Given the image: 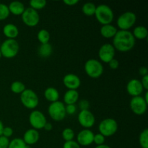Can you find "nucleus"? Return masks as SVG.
<instances>
[{"mask_svg":"<svg viewBox=\"0 0 148 148\" xmlns=\"http://www.w3.org/2000/svg\"><path fill=\"white\" fill-rule=\"evenodd\" d=\"M63 84L68 90H77L80 87V78L75 74H66L63 78Z\"/></svg>","mask_w":148,"mask_h":148,"instance_id":"nucleus-16","label":"nucleus"},{"mask_svg":"<svg viewBox=\"0 0 148 148\" xmlns=\"http://www.w3.org/2000/svg\"><path fill=\"white\" fill-rule=\"evenodd\" d=\"M29 4L30 7L37 11L38 10H42L46 6L47 1L46 0H30Z\"/></svg>","mask_w":148,"mask_h":148,"instance_id":"nucleus-29","label":"nucleus"},{"mask_svg":"<svg viewBox=\"0 0 148 148\" xmlns=\"http://www.w3.org/2000/svg\"><path fill=\"white\" fill-rule=\"evenodd\" d=\"M85 73L91 78H98L103 73V66L100 61L95 59H90L84 66Z\"/></svg>","mask_w":148,"mask_h":148,"instance_id":"nucleus-4","label":"nucleus"},{"mask_svg":"<svg viewBox=\"0 0 148 148\" xmlns=\"http://www.w3.org/2000/svg\"><path fill=\"white\" fill-rule=\"evenodd\" d=\"M139 143L142 148H148V130L145 129L140 134Z\"/></svg>","mask_w":148,"mask_h":148,"instance_id":"nucleus-28","label":"nucleus"},{"mask_svg":"<svg viewBox=\"0 0 148 148\" xmlns=\"http://www.w3.org/2000/svg\"><path fill=\"white\" fill-rule=\"evenodd\" d=\"M137 21V15L134 12L127 11L122 13L118 17L116 21L117 26L120 30H129Z\"/></svg>","mask_w":148,"mask_h":148,"instance_id":"nucleus-8","label":"nucleus"},{"mask_svg":"<svg viewBox=\"0 0 148 148\" xmlns=\"http://www.w3.org/2000/svg\"><path fill=\"white\" fill-rule=\"evenodd\" d=\"M79 92L75 90H68L64 95V101L66 105L75 104L79 100Z\"/></svg>","mask_w":148,"mask_h":148,"instance_id":"nucleus-20","label":"nucleus"},{"mask_svg":"<svg viewBox=\"0 0 148 148\" xmlns=\"http://www.w3.org/2000/svg\"><path fill=\"white\" fill-rule=\"evenodd\" d=\"M10 140L4 136H0V148H8Z\"/></svg>","mask_w":148,"mask_h":148,"instance_id":"nucleus-38","label":"nucleus"},{"mask_svg":"<svg viewBox=\"0 0 148 148\" xmlns=\"http://www.w3.org/2000/svg\"><path fill=\"white\" fill-rule=\"evenodd\" d=\"M139 73L142 76H145V75H148V69L146 66H141L139 69Z\"/></svg>","mask_w":148,"mask_h":148,"instance_id":"nucleus-41","label":"nucleus"},{"mask_svg":"<svg viewBox=\"0 0 148 148\" xmlns=\"http://www.w3.org/2000/svg\"><path fill=\"white\" fill-rule=\"evenodd\" d=\"M23 23L28 27H35L40 21V15L36 10L31 7L25 8L21 15Z\"/></svg>","mask_w":148,"mask_h":148,"instance_id":"nucleus-9","label":"nucleus"},{"mask_svg":"<svg viewBox=\"0 0 148 148\" xmlns=\"http://www.w3.org/2000/svg\"><path fill=\"white\" fill-rule=\"evenodd\" d=\"M13 134V130L10 127H4L2 131V136L10 138Z\"/></svg>","mask_w":148,"mask_h":148,"instance_id":"nucleus-37","label":"nucleus"},{"mask_svg":"<svg viewBox=\"0 0 148 148\" xmlns=\"http://www.w3.org/2000/svg\"><path fill=\"white\" fill-rule=\"evenodd\" d=\"M8 148H27V145L24 143L23 139L14 138L10 142Z\"/></svg>","mask_w":148,"mask_h":148,"instance_id":"nucleus-30","label":"nucleus"},{"mask_svg":"<svg viewBox=\"0 0 148 148\" xmlns=\"http://www.w3.org/2000/svg\"><path fill=\"white\" fill-rule=\"evenodd\" d=\"M93 143L96 144V145H103L105 143V137L102 135L100 133H98L96 134H94Z\"/></svg>","mask_w":148,"mask_h":148,"instance_id":"nucleus-33","label":"nucleus"},{"mask_svg":"<svg viewBox=\"0 0 148 148\" xmlns=\"http://www.w3.org/2000/svg\"><path fill=\"white\" fill-rule=\"evenodd\" d=\"M38 40L40 43V44H45V43H49L50 40V33L46 29H41L38 31L37 34Z\"/></svg>","mask_w":148,"mask_h":148,"instance_id":"nucleus-26","label":"nucleus"},{"mask_svg":"<svg viewBox=\"0 0 148 148\" xmlns=\"http://www.w3.org/2000/svg\"><path fill=\"white\" fill-rule=\"evenodd\" d=\"M94 15L95 16V18L98 23H101L102 25L111 24L114 17L112 9L108 5L104 4L96 6V10Z\"/></svg>","mask_w":148,"mask_h":148,"instance_id":"nucleus-2","label":"nucleus"},{"mask_svg":"<svg viewBox=\"0 0 148 148\" xmlns=\"http://www.w3.org/2000/svg\"><path fill=\"white\" fill-rule=\"evenodd\" d=\"M127 91L132 97L140 96L144 91L141 81L137 79H132L127 85Z\"/></svg>","mask_w":148,"mask_h":148,"instance_id":"nucleus-15","label":"nucleus"},{"mask_svg":"<svg viewBox=\"0 0 148 148\" xmlns=\"http://www.w3.org/2000/svg\"><path fill=\"white\" fill-rule=\"evenodd\" d=\"M143 98H144L145 101L146 103L148 104V92L147 91H146L145 95V97H143Z\"/></svg>","mask_w":148,"mask_h":148,"instance_id":"nucleus-46","label":"nucleus"},{"mask_svg":"<svg viewBox=\"0 0 148 148\" xmlns=\"http://www.w3.org/2000/svg\"><path fill=\"white\" fill-rule=\"evenodd\" d=\"M1 51H0V59H1Z\"/></svg>","mask_w":148,"mask_h":148,"instance_id":"nucleus-47","label":"nucleus"},{"mask_svg":"<svg viewBox=\"0 0 148 148\" xmlns=\"http://www.w3.org/2000/svg\"><path fill=\"white\" fill-rule=\"evenodd\" d=\"M117 31H118V30H117L116 27L111 24L103 25L101 26V29H100L101 35L106 38H114L115 35L116 34Z\"/></svg>","mask_w":148,"mask_h":148,"instance_id":"nucleus-19","label":"nucleus"},{"mask_svg":"<svg viewBox=\"0 0 148 148\" xmlns=\"http://www.w3.org/2000/svg\"><path fill=\"white\" fill-rule=\"evenodd\" d=\"M48 113L51 118L55 121H61L66 117L65 104L61 101L51 103L48 108Z\"/></svg>","mask_w":148,"mask_h":148,"instance_id":"nucleus-7","label":"nucleus"},{"mask_svg":"<svg viewBox=\"0 0 148 148\" xmlns=\"http://www.w3.org/2000/svg\"><path fill=\"white\" fill-rule=\"evenodd\" d=\"M20 49L19 43L15 39H6L0 46L1 56L6 59H12L17 55Z\"/></svg>","mask_w":148,"mask_h":148,"instance_id":"nucleus-3","label":"nucleus"},{"mask_svg":"<svg viewBox=\"0 0 148 148\" xmlns=\"http://www.w3.org/2000/svg\"><path fill=\"white\" fill-rule=\"evenodd\" d=\"M79 107L81 111L83 110H89L90 108V103L89 101L85 99L80 100L79 101Z\"/></svg>","mask_w":148,"mask_h":148,"instance_id":"nucleus-36","label":"nucleus"},{"mask_svg":"<svg viewBox=\"0 0 148 148\" xmlns=\"http://www.w3.org/2000/svg\"><path fill=\"white\" fill-rule=\"evenodd\" d=\"M132 33L134 38L140 39V40H143V39L146 38L148 36L147 27L143 25H138L134 27V30H133V32Z\"/></svg>","mask_w":148,"mask_h":148,"instance_id":"nucleus-23","label":"nucleus"},{"mask_svg":"<svg viewBox=\"0 0 148 148\" xmlns=\"http://www.w3.org/2000/svg\"><path fill=\"white\" fill-rule=\"evenodd\" d=\"M63 148H81L80 145L75 140L65 142L63 145Z\"/></svg>","mask_w":148,"mask_h":148,"instance_id":"nucleus-34","label":"nucleus"},{"mask_svg":"<svg viewBox=\"0 0 148 148\" xmlns=\"http://www.w3.org/2000/svg\"><path fill=\"white\" fill-rule=\"evenodd\" d=\"M8 5L3 3H0V20H6L10 15Z\"/></svg>","mask_w":148,"mask_h":148,"instance_id":"nucleus-32","label":"nucleus"},{"mask_svg":"<svg viewBox=\"0 0 148 148\" xmlns=\"http://www.w3.org/2000/svg\"><path fill=\"white\" fill-rule=\"evenodd\" d=\"M62 136L65 142L71 141V140H73L74 137H75V132L72 129L67 127L62 131Z\"/></svg>","mask_w":148,"mask_h":148,"instance_id":"nucleus-31","label":"nucleus"},{"mask_svg":"<svg viewBox=\"0 0 148 148\" xmlns=\"http://www.w3.org/2000/svg\"><path fill=\"white\" fill-rule=\"evenodd\" d=\"M95 148H111L110 146L107 145H96V147Z\"/></svg>","mask_w":148,"mask_h":148,"instance_id":"nucleus-44","label":"nucleus"},{"mask_svg":"<svg viewBox=\"0 0 148 148\" xmlns=\"http://www.w3.org/2000/svg\"><path fill=\"white\" fill-rule=\"evenodd\" d=\"M25 89V85L20 81H14L10 85V90L15 94H21Z\"/></svg>","mask_w":148,"mask_h":148,"instance_id":"nucleus-27","label":"nucleus"},{"mask_svg":"<svg viewBox=\"0 0 148 148\" xmlns=\"http://www.w3.org/2000/svg\"><path fill=\"white\" fill-rule=\"evenodd\" d=\"M116 54V49L111 43H105L100 47L98 51V57L101 62L108 63L114 59Z\"/></svg>","mask_w":148,"mask_h":148,"instance_id":"nucleus-12","label":"nucleus"},{"mask_svg":"<svg viewBox=\"0 0 148 148\" xmlns=\"http://www.w3.org/2000/svg\"><path fill=\"white\" fill-rule=\"evenodd\" d=\"M20 101L25 108L28 109H35L38 106L39 98L34 90L25 89L20 94Z\"/></svg>","mask_w":148,"mask_h":148,"instance_id":"nucleus-6","label":"nucleus"},{"mask_svg":"<svg viewBox=\"0 0 148 148\" xmlns=\"http://www.w3.org/2000/svg\"><path fill=\"white\" fill-rule=\"evenodd\" d=\"M79 2L78 0H64V3L68 6H74Z\"/></svg>","mask_w":148,"mask_h":148,"instance_id":"nucleus-42","label":"nucleus"},{"mask_svg":"<svg viewBox=\"0 0 148 148\" xmlns=\"http://www.w3.org/2000/svg\"><path fill=\"white\" fill-rule=\"evenodd\" d=\"M108 64L109 65V67L111 69H117L119 66V62L116 59H115V58L110 61Z\"/></svg>","mask_w":148,"mask_h":148,"instance_id":"nucleus-39","label":"nucleus"},{"mask_svg":"<svg viewBox=\"0 0 148 148\" xmlns=\"http://www.w3.org/2000/svg\"><path fill=\"white\" fill-rule=\"evenodd\" d=\"M140 81H141V83L142 85H143V88H144V90L145 89L146 90H148V75H145V76H143Z\"/></svg>","mask_w":148,"mask_h":148,"instance_id":"nucleus-40","label":"nucleus"},{"mask_svg":"<svg viewBox=\"0 0 148 148\" xmlns=\"http://www.w3.org/2000/svg\"><path fill=\"white\" fill-rule=\"evenodd\" d=\"M9 11L14 15H22L25 10L24 4L20 1H13L8 5Z\"/></svg>","mask_w":148,"mask_h":148,"instance_id":"nucleus-21","label":"nucleus"},{"mask_svg":"<svg viewBox=\"0 0 148 148\" xmlns=\"http://www.w3.org/2000/svg\"><path fill=\"white\" fill-rule=\"evenodd\" d=\"M94 133L90 129L81 130L77 135V143L81 146H89L93 143Z\"/></svg>","mask_w":148,"mask_h":148,"instance_id":"nucleus-14","label":"nucleus"},{"mask_svg":"<svg viewBox=\"0 0 148 148\" xmlns=\"http://www.w3.org/2000/svg\"><path fill=\"white\" fill-rule=\"evenodd\" d=\"M52 52H53V48L49 43L40 44L38 50V55L42 58L49 57L52 54Z\"/></svg>","mask_w":148,"mask_h":148,"instance_id":"nucleus-24","label":"nucleus"},{"mask_svg":"<svg viewBox=\"0 0 148 148\" xmlns=\"http://www.w3.org/2000/svg\"><path fill=\"white\" fill-rule=\"evenodd\" d=\"M113 46L120 52L132 50L135 45V38L130 30H119L113 38Z\"/></svg>","mask_w":148,"mask_h":148,"instance_id":"nucleus-1","label":"nucleus"},{"mask_svg":"<svg viewBox=\"0 0 148 148\" xmlns=\"http://www.w3.org/2000/svg\"><path fill=\"white\" fill-rule=\"evenodd\" d=\"M95 10H96V6L92 2L85 3L82 7V13L87 16L94 15Z\"/></svg>","mask_w":148,"mask_h":148,"instance_id":"nucleus-25","label":"nucleus"},{"mask_svg":"<svg viewBox=\"0 0 148 148\" xmlns=\"http://www.w3.org/2000/svg\"><path fill=\"white\" fill-rule=\"evenodd\" d=\"M65 111L66 114L69 115H73L77 111V106L75 104H71V105L65 106Z\"/></svg>","mask_w":148,"mask_h":148,"instance_id":"nucleus-35","label":"nucleus"},{"mask_svg":"<svg viewBox=\"0 0 148 148\" xmlns=\"http://www.w3.org/2000/svg\"><path fill=\"white\" fill-rule=\"evenodd\" d=\"M52 128H53V126H52V124L49 122H46L44 127H43V129H44L45 130H46V131H51V130H52Z\"/></svg>","mask_w":148,"mask_h":148,"instance_id":"nucleus-43","label":"nucleus"},{"mask_svg":"<svg viewBox=\"0 0 148 148\" xmlns=\"http://www.w3.org/2000/svg\"><path fill=\"white\" fill-rule=\"evenodd\" d=\"M4 124H3L2 121L0 120V136L2 135V131H3V129H4Z\"/></svg>","mask_w":148,"mask_h":148,"instance_id":"nucleus-45","label":"nucleus"},{"mask_svg":"<svg viewBox=\"0 0 148 148\" xmlns=\"http://www.w3.org/2000/svg\"><path fill=\"white\" fill-rule=\"evenodd\" d=\"M40 138V134L38 130L35 129H29L23 135V140L27 145H33L38 142Z\"/></svg>","mask_w":148,"mask_h":148,"instance_id":"nucleus-17","label":"nucleus"},{"mask_svg":"<svg viewBox=\"0 0 148 148\" xmlns=\"http://www.w3.org/2000/svg\"><path fill=\"white\" fill-rule=\"evenodd\" d=\"M79 124L85 129H90L95 123V117L89 110L79 111L77 116Z\"/></svg>","mask_w":148,"mask_h":148,"instance_id":"nucleus-13","label":"nucleus"},{"mask_svg":"<svg viewBox=\"0 0 148 148\" xmlns=\"http://www.w3.org/2000/svg\"><path fill=\"white\" fill-rule=\"evenodd\" d=\"M3 33L8 39H15L19 35V29L13 23H8L3 27Z\"/></svg>","mask_w":148,"mask_h":148,"instance_id":"nucleus-18","label":"nucleus"},{"mask_svg":"<svg viewBox=\"0 0 148 148\" xmlns=\"http://www.w3.org/2000/svg\"><path fill=\"white\" fill-rule=\"evenodd\" d=\"M44 97L49 102H56V101H59V92L58 90L53 87H49L45 90Z\"/></svg>","mask_w":148,"mask_h":148,"instance_id":"nucleus-22","label":"nucleus"},{"mask_svg":"<svg viewBox=\"0 0 148 148\" xmlns=\"http://www.w3.org/2000/svg\"><path fill=\"white\" fill-rule=\"evenodd\" d=\"M29 122L33 129L36 130H42L47 122L46 116L41 111L33 110L29 115Z\"/></svg>","mask_w":148,"mask_h":148,"instance_id":"nucleus-10","label":"nucleus"},{"mask_svg":"<svg viewBox=\"0 0 148 148\" xmlns=\"http://www.w3.org/2000/svg\"><path fill=\"white\" fill-rule=\"evenodd\" d=\"M118 128V123L112 118H107L102 120L98 125L99 133L105 137L114 135L116 133Z\"/></svg>","mask_w":148,"mask_h":148,"instance_id":"nucleus-5","label":"nucleus"},{"mask_svg":"<svg viewBox=\"0 0 148 148\" xmlns=\"http://www.w3.org/2000/svg\"><path fill=\"white\" fill-rule=\"evenodd\" d=\"M130 105L132 112L136 115H143L147 111V103L141 95L132 97L130 101Z\"/></svg>","mask_w":148,"mask_h":148,"instance_id":"nucleus-11","label":"nucleus"}]
</instances>
